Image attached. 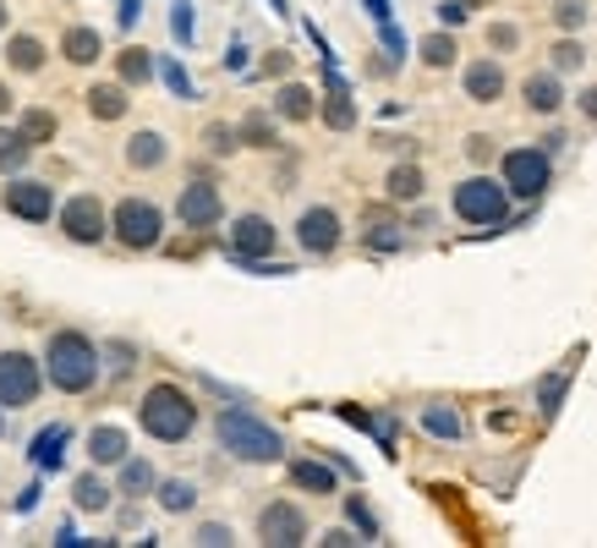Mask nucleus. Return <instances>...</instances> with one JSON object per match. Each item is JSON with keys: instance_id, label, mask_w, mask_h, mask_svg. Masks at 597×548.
Returning a JSON list of instances; mask_svg holds the SVG:
<instances>
[{"instance_id": "f257e3e1", "label": "nucleus", "mask_w": 597, "mask_h": 548, "mask_svg": "<svg viewBox=\"0 0 597 548\" xmlns=\"http://www.w3.org/2000/svg\"><path fill=\"white\" fill-rule=\"evenodd\" d=\"M44 373H50V384H55V390L83 396V390H94V384H99V346H94L88 335H77V329H61V335H50Z\"/></svg>"}, {"instance_id": "f03ea898", "label": "nucleus", "mask_w": 597, "mask_h": 548, "mask_svg": "<svg viewBox=\"0 0 597 548\" xmlns=\"http://www.w3.org/2000/svg\"><path fill=\"white\" fill-rule=\"evenodd\" d=\"M220 444H225L236 461H247V466H269V461L286 455V439H280L269 422H258L253 411H242V407L220 411Z\"/></svg>"}, {"instance_id": "7ed1b4c3", "label": "nucleus", "mask_w": 597, "mask_h": 548, "mask_svg": "<svg viewBox=\"0 0 597 548\" xmlns=\"http://www.w3.org/2000/svg\"><path fill=\"white\" fill-rule=\"evenodd\" d=\"M138 422L159 444H181L198 428V407H192V396L181 384H153L149 396H143V407H138Z\"/></svg>"}, {"instance_id": "20e7f679", "label": "nucleus", "mask_w": 597, "mask_h": 548, "mask_svg": "<svg viewBox=\"0 0 597 548\" xmlns=\"http://www.w3.org/2000/svg\"><path fill=\"white\" fill-rule=\"evenodd\" d=\"M449 209L466 220V225H482V231H504L510 225V187L493 181V176H466L449 198Z\"/></svg>"}, {"instance_id": "39448f33", "label": "nucleus", "mask_w": 597, "mask_h": 548, "mask_svg": "<svg viewBox=\"0 0 597 548\" xmlns=\"http://www.w3.org/2000/svg\"><path fill=\"white\" fill-rule=\"evenodd\" d=\"M548 181H554V154L548 148H510L504 154V187H510V198H543L548 192Z\"/></svg>"}, {"instance_id": "423d86ee", "label": "nucleus", "mask_w": 597, "mask_h": 548, "mask_svg": "<svg viewBox=\"0 0 597 548\" xmlns=\"http://www.w3.org/2000/svg\"><path fill=\"white\" fill-rule=\"evenodd\" d=\"M110 231L121 236V247H132V253H149V247H159V236H164V214L153 209L149 198H127V203H116V214H110Z\"/></svg>"}, {"instance_id": "0eeeda50", "label": "nucleus", "mask_w": 597, "mask_h": 548, "mask_svg": "<svg viewBox=\"0 0 597 548\" xmlns=\"http://www.w3.org/2000/svg\"><path fill=\"white\" fill-rule=\"evenodd\" d=\"M39 384H44V373H39V362H33L28 351H6V357H0V407L6 411L33 407Z\"/></svg>"}, {"instance_id": "6e6552de", "label": "nucleus", "mask_w": 597, "mask_h": 548, "mask_svg": "<svg viewBox=\"0 0 597 548\" xmlns=\"http://www.w3.org/2000/svg\"><path fill=\"white\" fill-rule=\"evenodd\" d=\"M61 231H66L77 247H99L105 231H110V214H105V203H99L94 192H77V198L61 209Z\"/></svg>"}, {"instance_id": "1a4fd4ad", "label": "nucleus", "mask_w": 597, "mask_h": 548, "mask_svg": "<svg viewBox=\"0 0 597 548\" xmlns=\"http://www.w3.org/2000/svg\"><path fill=\"white\" fill-rule=\"evenodd\" d=\"M275 242H280V231L264 220V214H242L236 225H231V264L236 270H247V264H258V259H269L275 253Z\"/></svg>"}, {"instance_id": "9d476101", "label": "nucleus", "mask_w": 597, "mask_h": 548, "mask_svg": "<svg viewBox=\"0 0 597 548\" xmlns=\"http://www.w3.org/2000/svg\"><path fill=\"white\" fill-rule=\"evenodd\" d=\"M175 214H181V225H186V231H209V225H220V220H225V198H220V187H214V181H192V187H181Z\"/></svg>"}, {"instance_id": "9b49d317", "label": "nucleus", "mask_w": 597, "mask_h": 548, "mask_svg": "<svg viewBox=\"0 0 597 548\" xmlns=\"http://www.w3.org/2000/svg\"><path fill=\"white\" fill-rule=\"evenodd\" d=\"M297 242H301V253H312V259H329V253L340 247V214H334V209H323V203L301 209Z\"/></svg>"}, {"instance_id": "f8f14e48", "label": "nucleus", "mask_w": 597, "mask_h": 548, "mask_svg": "<svg viewBox=\"0 0 597 548\" xmlns=\"http://www.w3.org/2000/svg\"><path fill=\"white\" fill-rule=\"evenodd\" d=\"M6 214H17V220H28V225H50V214H55L50 181H11V187H6Z\"/></svg>"}, {"instance_id": "ddd939ff", "label": "nucleus", "mask_w": 597, "mask_h": 548, "mask_svg": "<svg viewBox=\"0 0 597 548\" xmlns=\"http://www.w3.org/2000/svg\"><path fill=\"white\" fill-rule=\"evenodd\" d=\"M258 538H264V544H275V548L307 544V516H301L297 505L275 499V505H264V516H258Z\"/></svg>"}, {"instance_id": "4468645a", "label": "nucleus", "mask_w": 597, "mask_h": 548, "mask_svg": "<svg viewBox=\"0 0 597 548\" xmlns=\"http://www.w3.org/2000/svg\"><path fill=\"white\" fill-rule=\"evenodd\" d=\"M460 83H466V99H471V105H493V99L504 94V66L482 55V61H471V66H466V77H460Z\"/></svg>"}, {"instance_id": "2eb2a0df", "label": "nucleus", "mask_w": 597, "mask_h": 548, "mask_svg": "<svg viewBox=\"0 0 597 548\" xmlns=\"http://www.w3.org/2000/svg\"><path fill=\"white\" fill-rule=\"evenodd\" d=\"M66 439H72V428H66V422H50V428H39V433H33V450H28V461H33L39 472H61V461H66Z\"/></svg>"}, {"instance_id": "dca6fc26", "label": "nucleus", "mask_w": 597, "mask_h": 548, "mask_svg": "<svg viewBox=\"0 0 597 548\" xmlns=\"http://www.w3.org/2000/svg\"><path fill=\"white\" fill-rule=\"evenodd\" d=\"M521 94H526V110H537V116H554V110L565 105V88H559V72H532Z\"/></svg>"}, {"instance_id": "f3484780", "label": "nucleus", "mask_w": 597, "mask_h": 548, "mask_svg": "<svg viewBox=\"0 0 597 548\" xmlns=\"http://www.w3.org/2000/svg\"><path fill=\"white\" fill-rule=\"evenodd\" d=\"M88 455H94L99 466H121V461H127V428L99 422V428L88 433Z\"/></svg>"}, {"instance_id": "a211bd4d", "label": "nucleus", "mask_w": 597, "mask_h": 548, "mask_svg": "<svg viewBox=\"0 0 597 548\" xmlns=\"http://www.w3.org/2000/svg\"><path fill=\"white\" fill-rule=\"evenodd\" d=\"M362 242L373 247V253H401L406 247V236H401V225L384 214V209H373L367 220H362Z\"/></svg>"}, {"instance_id": "6ab92c4d", "label": "nucleus", "mask_w": 597, "mask_h": 548, "mask_svg": "<svg viewBox=\"0 0 597 548\" xmlns=\"http://www.w3.org/2000/svg\"><path fill=\"white\" fill-rule=\"evenodd\" d=\"M334 472H340L334 461H312V455H307V461H291V483L307 488V494H334Z\"/></svg>"}, {"instance_id": "aec40b11", "label": "nucleus", "mask_w": 597, "mask_h": 548, "mask_svg": "<svg viewBox=\"0 0 597 548\" xmlns=\"http://www.w3.org/2000/svg\"><path fill=\"white\" fill-rule=\"evenodd\" d=\"M99 50H105V39H99L94 28H66V39H61V55H66L72 66H94Z\"/></svg>"}, {"instance_id": "412c9836", "label": "nucleus", "mask_w": 597, "mask_h": 548, "mask_svg": "<svg viewBox=\"0 0 597 548\" xmlns=\"http://www.w3.org/2000/svg\"><path fill=\"white\" fill-rule=\"evenodd\" d=\"M88 116L121 122V116H127V88H121V83H94V88H88Z\"/></svg>"}, {"instance_id": "4be33fe9", "label": "nucleus", "mask_w": 597, "mask_h": 548, "mask_svg": "<svg viewBox=\"0 0 597 548\" xmlns=\"http://www.w3.org/2000/svg\"><path fill=\"white\" fill-rule=\"evenodd\" d=\"M423 428L434 433V439H445V444H455L460 433H466V422H460V411L445 407V401H434V407H423Z\"/></svg>"}, {"instance_id": "5701e85b", "label": "nucleus", "mask_w": 597, "mask_h": 548, "mask_svg": "<svg viewBox=\"0 0 597 548\" xmlns=\"http://www.w3.org/2000/svg\"><path fill=\"white\" fill-rule=\"evenodd\" d=\"M28 154H33V143L22 137V127H0V176L22 170V165H28Z\"/></svg>"}, {"instance_id": "b1692460", "label": "nucleus", "mask_w": 597, "mask_h": 548, "mask_svg": "<svg viewBox=\"0 0 597 548\" xmlns=\"http://www.w3.org/2000/svg\"><path fill=\"white\" fill-rule=\"evenodd\" d=\"M127 165H132V170H153V165H164V137L138 133L132 143H127Z\"/></svg>"}, {"instance_id": "393cba45", "label": "nucleus", "mask_w": 597, "mask_h": 548, "mask_svg": "<svg viewBox=\"0 0 597 548\" xmlns=\"http://www.w3.org/2000/svg\"><path fill=\"white\" fill-rule=\"evenodd\" d=\"M384 187H390L395 203H417V198H423V170H417V165H395Z\"/></svg>"}, {"instance_id": "a878e982", "label": "nucleus", "mask_w": 597, "mask_h": 548, "mask_svg": "<svg viewBox=\"0 0 597 548\" xmlns=\"http://www.w3.org/2000/svg\"><path fill=\"white\" fill-rule=\"evenodd\" d=\"M72 499H77V510H94V516H99V510H110V483L88 472V477H77Z\"/></svg>"}, {"instance_id": "bb28decb", "label": "nucleus", "mask_w": 597, "mask_h": 548, "mask_svg": "<svg viewBox=\"0 0 597 548\" xmlns=\"http://www.w3.org/2000/svg\"><path fill=\"white\" fill-rule=\"evenodd\" d=\"M275 110H280L286 122H312V88L286 83V88H280V99H275Z\"/></svg>"}, {"instance_id": "cd10ccee", "label": "nucleus", "mask_w": 597, "mask_h": 548, "mask_svg": "<svg viewBox=\"0 0 597 548\" xmlns=\"http://www.w3.org/2000/svg\"><path fill=\"white\" fill-rule=\"evenodd\" d=\"M6 61H11L17 72H39V66H44V44L28 39V33H17V39L6 44Z\"/></svg>"}, {"instance_id": "c85d7f7f", "label": "nucleus", "mask_w": 597, "mask_h": 548, "mask_svg": "<svg viewBox=\"0 0 597 548\" xmlns=\"http://www.w3.org/2000/svg\"><path fill=\"white\" fill-rule=\"evenodd\" d=\"M153 72H159V66H153L149 50H138V44H132V50H121V83H138V88H143Z\"/></svg>"}, {"instance_id": "c756f323", "label": "nucleus", "mask_w": 597, "mask_h": 548, "mask_svg": "<svg viewBox=\"0 0 597 548\" xmlns=\"http://www.w3.org/2000/svg\"><path fill=\"white\" fill-rule=\"evenodd\" d=\"M565 390H571V368L548 373V379L537 384V411H543V417H554V411H559V401H565Z\"/></svg>"}, {"instance_id": "7c9ffc66", "label": "nucleus", "mask_w": 597, "mask_h": 548, "mask_svg": "<svg viewBox=\"0 0 597 548\" xmlns=\"http://www.w3.org/2000/svg\"><path fill=\"white\" fill-rule=\"evenodd\" d=\"M153 483H159V477H153L149 461H132V455L121 461V494H132V499H138V494H149Z\"/></svg>"}, {"instance_id": "2f4dec72", "label": "nucleus", "mask_w": 597, "mask_h": 548, "mask_svg": "<svg viewBox=\"0 0 597 548\" xmlns=\"http://www.w3.org/2000/svg\"><path fill=\"white\" fill-rule=\"evenodd\" d=\"M417 50H423V61H428V66H434V72H445V66H455V55H460V50H455V39H449V33H428V39H423V44H417Z\"/></svg>"}, {"instance_id": "473e14b6", "label": "nucleus", "mask_w": 597, "mask_h": 548, "mask_svg": "<svg viewBox=\"0 0 597 548\" xmlns=\"http://www.w3.org/2000/svg\"><path fill=\"white\" fill-rule=\"evenodd\" d=\"M159 505H164V510H192V505H198V488L181 483V477H170V483H159Z\"/></svg>"}, {"instance_id": "72a5a7b5", "label": "nucleus", "mask_w": 597, "mask_h": 548, "mask_svg": "<svg viewBox=\"0 0 597 548\" xmlns=\"http://www.w3.org/2000/svg\"><path fill=\"white\" fill-rule=\"evenodd\" d=\"M170 39H175V44H192V39H198V22H192V0H170Z\"/></svg>"}, {"instance_id": "f704fd0d", "label": "nucleus", "mask_w": 597, "mask_h": 548, "mask_svg": "<svg viewBox=\"0 0 597 548\" xmlns=\"http://www.w3.org/2000/svg\"><path fill=\"white\" fill-rule=\"evenodd\" d=\"M159 77H164V88H170L175 99H198V88H192V77H186L181 61H159Z\"/></svg>"}, {"instance_id": "c9c22d12", "label": "nucleus", "mask_w": 597, "mask_h": 548, "mask_svg": "<svg viewBox=\"0 0 597 548\" xmlns=\"http://www.w3.org/2000/svg\"><path fill=\"white\" fill-rule=\"evenodd\" d=\"M22 137H28L33 148L50 143V137H55V110H28V116H22Z\"/></svg>"}, {"instance_id": "e433bc0d", "label": "nucleus", "mask_w": 597, "mask_h": 548, "mask_svg": "<svg viewBox=\"0 0 597 548\" xmlns=\"http://www.w3.org/2000/svg\"><path fill=\"white\" fill-rule=\"evenodd\" d=\"M582 66H587L582 39H559V44H554V72H582Z\"/></svg>"}, {"instance_id": "4c0bfd02", "label": "nucleus", "mask_w": 597, "mask_h": 548, "mask_svg": "<svg viewBox=\"0 0 597 548\" xmlns=\"http://www.w3.org/2000/svg\"><path fill=\"white\" fill-rule=\"evenodd\" d=\"M345 516H351V527H356V533H362L367 544L379 538V516L367 510V499H356V494H351V499H345Z\"/></svg>"}, {"instance_id": "58836bf2", "label": "nucleus", "mask_w": 597, "mask_h": 548, "mask_svg": "<svg viewBox=\"0 0 597 548\" xmlns=\"http://www.w3.org/2000/svg\"><path fill=\"white\" fill-rule=\"evenodd\" d=\"M587 17H593V6H587V0H559V6H554V22H559L565 33L587 28Z\"/></svg>"}, {"instance_id": "ea45409f", "label": "nucleus", "mask_w": 597, "mask_h": 548, "mask_svg": "<svg viewBox=\"0 0 597 548\" xmlns=\"http://www.w3.org/2000/svg\"><path fill=\"white\" fill-rule=\"evenodd\" d=\"M242 143H247V148H275V127H269V116H247V122H242Z\"/></svg>"}, {"instance_id": "a19ab883", "label": "nucleus", "mask_w": 597, "mask_h": 548, "mask_svg": "<svg viewBox=\"0 0 597 548\" xmlns=\"http://www.w3.org/2000/svg\"><path fill=\"white\" fill-rule=\"evenodd\" d=\"M203 143H209V154H231V148L242 143V127H209Z\"/></svg>"}, {"instance_id": "79ce46f5", "label": "nucleus", "mask_w": 597, "mask_h": 548, "mask_svg": "<svg viewBox=\"0 0 597 548\" xmlns=\"http://www.w3.org/2000/svg\"><path fill=\"white\" fill-rule=\"evenodd\" d=\"M379 39H384V50H390V61H401V55H406V33H401L395 22H379Z\"/></svg>"}, {"instance_id": "37998d69", "label": "nucleus", "mask_w": 597, "mask_h": 548, "mask_svg": "<svg viewBox=\"0 0 597 548\" xmlns=\"http://www.w3.org/2000/svg\"><path fill=\"white\" fill-rule=\"evenodd\" d=\"M231 538H236V533H231V527H220V521H209V527H198V544H203V548H225V544H231Z\"/></svg>"}, {"instance_id": "c03bdc74", "label": "nucleus", "mask_w": 597, "mask_h": 548, "mask_svg": "<svg viewBox=\"0 0 597 548\" xmlns=\"http://www.w3.org/2000/svg\"><path fill=\"white\" fill-rule=\"evenodd\" d=\"M488 44H493V50H515V44H521V33H515L510 22H493V28H488Z\"/></svg>"}, {"instance_id": "a18cd8bd", "label": "nucleus", "mask_w": 597, "mask_h": 548, "mask_svg": "<svg viewBox=\"0 0 597 548\" xmlns=\"http://www.w3.org/2000/svg\"><path fill=\"white\" fill-rule=\"evenodd\" d=\"M466 17H471V6H466V0H445V6H439V22H445V28H460Z\"/></svg>"}, {"instance_id": "49530a36", "label": "nucleus", "mask_w": 597, "mask_h": 548, "mask_svg": "<svg viewBox=\"0 0 597 548\" xmlns=\"http://www.w3.org/2000/svg\"><path fill=\"white\" fill-rule=\"evenodd\" d=\"M466 154H471V159H477V165H488V159H493V137H466Z\"/></svg>"}, {"instance_id": "de8ad7c7", "label": "nucleus", "mask_w": 597, "mask_h": 548, "mask_svg": "<svg viewBox=\"0 0 597 548\" xmlns=\"http://www.w3.org/2000/svg\"><path fill=\"white\" fill-rule=\"evenodd\" d=\"M225 72H247V44H242V39L231 44V55H225Z\"/></svg>"}, {"instance_id": "09e8293b", "label": "nucleus", "mask_w": 597, "mask_h": 548, "mask_svg": "<svg viewBox=\"0 0 597 548\" xmlns=\"http://www.w3.org/2000/svg\"><path fill=\"white\" fill-rule=\"evenodd\" d=\"M264 72H269V77H286V72H291V55H286V50H275V55L264 61Z\"/></svg>"}, {"instance_id": "8fccbe9b", "label": "nucleus", "mask_w": 597, "mask_h": 548, "mask_svg": "<svg viewBox=\"0 0 597 548\" xmlns=\"http://www.w3.org/2000/svg\"><path fill=\"white\" fill-rule=\"evenodd\" d=\"M138 17H143V0H121V11H116V22H121V28H132Z\"/></svg>"}, {"instance_id": "3c124183", "label": "nucleus", "mask_w": 597, "mask_h": 548, "mask_svg": "<svg viewBox=\"0 0 597 548\" xmlns=\"http://www.w3.org/2000/svg\"><path fill=\"white\" fill-rule=\"evenodd\" d=\"M362 6H367V17H373V22H395V11H390V0H362Z\"/></svg>"}, {"instance_id": "603ef678", "label": "nucleus", "mask_w": 597, "mask_h": 548, "mask_svg": "<svg viewBox=\"0 0 597 548\" xmlns=\"http://www.w3.org/2000/svg\"><path fill=\"white\" fill-rule=\"evenodd\" d=\"M323 544H329V548H345V544H362V538H351L345 527H334V533H323Z\"/></svg>"}, {"instance_id": "864d4df0", "label": "nucleus", "mask_w": 597, "mask_h": 548, "mask_svg": "<svg viewBox=\"0 0 597 548\" xmlns=\"http://www.w3.org/2000/svg\"><path fill=\"white\" fill-rule=\"evenodd\" d=\"M582 116L597 122V88H582Z\"/></svg>"}, {"instance_id": "5fc2aeb1", "label": "nucleus", "mask_w": 597, "mask_h": 548, "mask_svg": "<svg viewBox=\"0 0 597 548\" xmlns=\"http://www.w3.org/2000/svg\"><path fill=\"white\" fill-rule=\"evenodd\" d=\"M6 110H11V88L0 83V116H6Z\"/></svg>"}, {"instance_id": "6e6d98bb", "label": "nucleus", "mask_w": 597, "mask_h": 548, "mask_svg": "<svg viewBox=\"0 0 597 548\" xmlns=\"http://www.w3.org/2000/svg\"><path fill=\"white\" fill-rule=\"evenodd\" d=\"M269 6H275V17H291V6H286V0H269Z\"/></svg>"}, {"instance_id": "4d7b16f0", "label": "nucleus", "mask_w": 597, "mask_h": 548, "mask_svg": "<svg viewBox=\"0 0 597 548\" xmlns=\"http://www.w3.org/2000/svg\"><path fill=\"white\" fill-rule=\"evenodd\" d=\"M0 33H6V6H0Z\"/></svg>"}, {"instance_id": "13d9d810", "label": "nucleus", "mask_w": 597, "mask_h": 548, "mask_svg": "<svg viewBox=\"0 0 597 548\" xmlns=\"http://www.w3.org/2000/svg\"><path fill=\"white\" fill-rule=\"evenodd\" d=\"M0 433H6V407H0Z\"/></svg>"}, {"instance_id": "bf43d9fd", "label": "nucleus", "mask_w": 597, "mask_h": 548, "mask_svg": "<svg viewBox=\"0 0 597 548\" xmlns=\"http://www.w3.org/2000/svg\"><path fill=\"white\" fill-rule=\"evenodd\" d=\"M466 6H482V0H466Z\"/></svg>"}]
</instances>
